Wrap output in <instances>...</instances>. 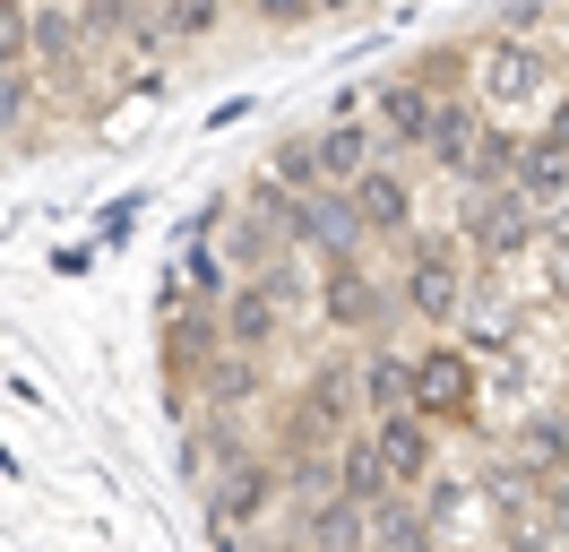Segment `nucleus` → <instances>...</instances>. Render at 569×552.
<instances>
[{
	"mask_svg": "<svg viewBox=\"0 0 569 552\" xmlns=\"http://www.w3.org/2000/svg\"><path fill=\"white\" fill-rule=\"evenodd\" d=\"M406 78L423 87V96H475V43H423Z\"/></svg>",
	"mask_w": 569,
	"mask_h": 552,
	"instance_id": "nucleus-22",
	"label": "nucleus"
},
{
	"mask_svg": "<svg viewBox=\"0 0 569 552\" xmlns=\"http://www.w3.org/2000/svg\"><path fill=\"white\" fill-rule=\"evenodd\" d=\"M475 96H483V112L543 103V96H552V52L527 43V34H492V43L475 52Z\"/></svg>",
	"mask_w": 569,
	"mask_h": 552,
	"instance_id": "nucleus-6",
	"label": "nucleus"
},
{
	"mask_svg": "<svg viewBox=\"0 0 569 552\" xmlns=\"http://www.w3.org/2000/svg\"><path fill=\"white\" fill-rule=\"evenodd\" d=\"M224 9L233 0H156V27H164V43H208L224 27Z\"/></svg>",
	"mask_w": 569,
	"mask_h": 552,
	"instance_id": "nucleus-25",
	"label": "nucleus"
},
{
	"mask_svg": "<svg viewBox=\"0 0 569 552\" xmlns=\"http://www.w3.org/2000/svg\"><path fill=\"white\" fill-rule=\"evenodd\" d=\"M27 112H36V69H0V138L27 130Z\"/></svg>",
	"mask_w": 569,
	"mask_h": 552,
	"instance_id": "nucleus-28",
	"label": "nucleus"
},
{
	"mask_svg": "<svg viewBox=\"0 0 569 552\" xmlns=\"http://www.w3.org/2000/svg\"><path fill=\"white\" fill-rule=\"evenodd\" d=\"M431 112H440V96H423L406 69H389L380 87H371V103H362V121L380 130V156H423V138H431Z\"/></svg>",
	"mask_w": 569,
	"mask_h": 552,
	"instance_id": "nucleus-7",
	"label": "nucleus"
},
{
	"mask_svg": "<svg viewBox=\"0 0 569 552\" xmlns=\"http://www.w3.org/2000/svg\"><path fill=\"white\" fill-rule=\"evenodd\" d=\"M293 535H302V552H362L371 544V510H355L346 492H320V501L293 510Z\"/></svg>",
	"mask_w": 569,
	"mask_h": 552,
	"instance_id": "nucleus-17",
	"label": "nucleus"
},
{
	"mask_svg": "<svg viewBox=\"0 0 569 552\" xmlns=\"http://www.w3.org/2000/svg\"><path fill=\"white\" fill-rule=\"evenodd\" d=\"M78 27H87V52H96V43H139V52L164 43L156 0H78Z\"/></svg>",
	"mask_w": 569,
	"mask_h": 552,
	"instance_id": "nucleus-18",
	"label": "nucleus"
},
{
	"mask_svg": "<svg viewBox=\"0 0 569 552\" xmlns=\"http://www.w3.org/2000/svg\"><path fill=\"white\" fill-rule=\"evenodd\" d=\"M415 414H431L440 432H475L483 423V363L449 337L415 345Z\"/></svg>",
	"mask_w": 569,
	"mask_h": 552,
	"instance_id": "nucleus-3",
	"label": "nucleus"
},
{
	"mask_svg": "<svg viewBox=\"0 0 569 552\" xmlns=\"http://www.w3.org/2000/svg\"><path fill=\"white\" fill-rule=\"evenodd\" d=\"M535 138H543V147H561V156H569V87L552 96V112H543V130H535Z\"/></svg>",
	"mask_w": 569,
	"mask_h": 552,
	"instance_id": "nucleus-33",
	"label": "nucleus"
},
{
	"mask_svg": "<svg viewBox=\"0 0 569 552\" xmlns=\"http://www.w3.org/2000/svg\"><path fill=\"white\" fill-rule=\"evenodd\" d=\"M242 9H250L268 34H302L311 18H320V0H242Z\"/></svg>",
	"mask_w": 569,
	"mask_h": 552,
	"instance_id": "nucleus-29",
	"label": "nucleus"
},
{
	"mask_svg": "<svg viewBox=\"0 0 569 552\" xmlns=\"http://www.w3.org/2000/svg\"><path fill=\"white\" fill-rule=\"evenodd\" d=\"M277 510H284V466L268 448H250V457L208 475V535H242V526H259Z\"/></svg>",
	"mask_w": 569,
	"mask_h": 552,
	"instance_id": "nucleus-5",
	"label": "nucleus"
},
{
	"mask_svg": "<svg viewBox=\"0 0 569 552\" xmlns=\"http://www.w3.org/2000/svg\"><path fill=\"white\" fill-rule=\"evenodd\" d=\"M216 319H224V345H233V354H259V363H277V345L293 337V310H284L268 285H250V276H233V294L216 303Z\"/></svg>",
	"mask_w": 569,
	"mask_h": 552,
	"instance_id": "nucleus-8",
	"label": "nucleus"
},
{
	"mask_svg": "<svg viewBox=\"0 0 569 552\" xmlns=\"http://www.w3.org/2000/svg\"><path fill=\"white\" fill-rule=\"evenodd\" d=\"M27 69H36V78L78 87V69H87V27H78V0H36V18H27Z\"/></svg>",
	"mask_w": 569,
	"mask_h": 552,
	"instance_id": "nucleus-11",
	"label": "nucleus"
},
{
	"mask_svg": "<svg viewBox=\"0 0 569 552\" xmlns=\"http://www.w3.org/2000/svg\"><path fill=\"white\" fill-rule=\"evenodd\" d=\"M311 310H320V328H337V337H355V345H380L406 319L397 310V285L362 250H337V259H320V285H311Z\"/></svg>",
	"mask_w": 569,
	"mask_h": 552,
	"instance_id": "nucleus-2",
	"label": "nucleus"
},
{
	"mask_svg": "<svg viewBox=\"0 0 569 552\" xmlns=\"http://www.w3.org/2000/svg\"><path fill=\"white\" fill-rule=\"evenodd\" d=\"M181 285H190L199 303H224V294H233V268H224V250L190 241V259H181Z\"/></svg>",
	"mask_w": 569,
	"mask_h": 552,
	"instance_id": "nucleus-27",
	"label": "nucleus"
},
{
	"mask_svg": "<svg viewBox=\"0 0 569 552\" xmlns=\"http://www.w3.org/2000/svg\"><path fill=\"white\" fill-rule=\"evenodd\" d=\"M259 172H268L277 190H320V147H311V130H284Z\"/></svg>",
	"mask_w": 569,
	"mask_h": 552,
	"instance_id": "nucleus-24",
	"label": "nucleus"
},
{
	"mask_svg": "<svg viewBox=\"0 0 569 552\" xmlns=\"http://www.w3.org/2000/svg\"><path fill=\"white\" fill-rule=\"evenodd\" d=\"M440 423L431 414H389V423H371V448H380V466H389L397 492H423L431 475H440Z\"/></svg>",
	"mask_w": 569,
	"mask_h": 552,
	"instance_id": "nucleus-10",
	"label": "nucleus"
},
{
	"mask_svg": "<svg viewBox=\"0 0 569 552\" xmlns=\"http://www.w3.org/2000/svg\"><path fill=\"white\" fill-rule=\"evenodd\" d=\"M518 190H527V199H535V216L552 225V216H561V199H569V156H561V147H543V138H527Z\"/></svg>",
	"mask_w": 569,
	"mask_h": 552,
	"instance_id": "nucleus-23",
	"label": "nucleus"
},
{
	"mask_svg": "<svg viewBox=\"0 0 569 552\" xmlns=\"http://www.w3.org/2000/svg\"><path fill=\"white\" fill-rule=\"evenodd\" d=\"M337 492H346L355 510H380V501L397 492V483H389V466H380V448H371V423L337 441Z\"/></svg>",
	"mask_w": 569,
	"mask_h": 552,
	"instance_id": "nucleus-20",
	"label": "nucleus"
},
{
	"mask_svg": "<svg viewBox=\"0 0 569 552\" xmlns=\"http://www.w3.org/2000/svg\"><path fill=\"white\" fill-rule=\"evenodd\" d=\"M250 285H268V294H277V303L293 310V319H302V310H311V285H320V276H311V259H302V250H277V259L250 276Z\"/></svg>",
	"mask_w": 569,
	"mask_h": 552,
	"instance_id": "nucleus-26",
	"label": "nucleus"
},
{
	"mask_svg": "<svg viewBox=\"0 0 569 552\" xmlns=\"http://www.w3.org/2000/svg\"><path fill=\"white\" fill-rule=\"evenodd\" d=\"M277 397V372L259 363V354H216L208 372H199V414H242V406H268Z\"/></svg>",
	"mask_w": 569,
	"mask_h": 552,
	"instance_id": "nucleus-13",
	"label": "nucleus"
},
{
	"mask_svg": "<svg viewBox=\"0 0 569 552\" xmlns=\"http://www.w3.org/2000/svg\"><path fill=\"white\" fill-rule=\"evenodd\" d=\"M475 138H483V96H440L431 138H423V165L449 172V181H466V165H475Z\"/></svg>",
	"mask_w": 569,
	"mask_h": 552,
	"instance_id": "nucleus-15",
	"label": "nucleus"
},
{
	"mask_svg": "<svg viewBox=\"0 0 569 552\" xmlns=\"http://www.w3.org/2000/svg\"><path fill=\"white\" fill-rule=\"evenodd\" d=\"M458 241H466V259L500 268V259H518V250H535V241H543V216H535V199L518 190V181H492V190H466Z\"/></svg>",
	"mask_w": 569,
	"mask_h": 552,
	"instance_id": "nucleus-4",
	"label": "nucleus"
},
{
	"mask_svg": "<svg viewBox=\"0 0 569 552\" xmlns=\"http://www.w3.org/2000/svg\"><path fill=\"white\" fill-rule=\"evenodd\" d=\"M543 518H552V544L569 552V475H552V483H543Z\"/></svg>",
	"mask_w": 569,
	"mask_h": 552,
	"instance_id": "nucleus-32",
	"label": "nucleus"
},
{
	"mask_svg": "<svg viewBox=\"0 0 569 552\" xmlns=\"http://www.w3.org/2000/svg\"><path fill=\"white\" fill-rule=\"evenodd\" d=\"M362 552H440V526H431L423 492H389V501L371 510V544Z\"/></svg>",
	"mask_w": 569,
	"mask_h": 552,
	"instance_id": "nucleus-19",
	"label": "nucleus"
},
{
	"mask_svg": "<svg viewBox=\"0 0 569 552\" xmlns=\"http://www.w3.org/2000/svg\"><path fill=\"white\" fill-rule=\"evenodd\" d=\"M311 147H320V181H328V190H346V181H362V172L380 165V130L362 121V103H355V112H337L328 130H311Z\"/></svg>",
	"mask_w": 569,
	"mask_h": 552,
	"instance_id": "nucleus-16",
	"label": "nucleus"
},
{
	"mask_svg": "<svg viewBox=\"0 0 569 552\" xmlns=\"http://www.w3.org/2000/svg\"><path fill=\"white\" fill-rule=\"evenodd\" d=\"M466 276H475V259H466V241L458 234H406V259H397V310L406 319H423L431 337L440 328H458V310H466Z\"/></svg>",
	"mask_w": 569,
	"mask_h": 552,
	"instance_id": "nucleus-1",
	"label": "nucleus"
},
{
	"mask_svg": "<svg viewBox=\"0 0 569 552\" xmlns=\"http://www.w3.org/2000/svg\"><path fill=\"white\" fill-rule=\"evenodd\" d=\"M27 18L36 0H0V69H27Z\"/></svg>",
	"mask_w": 569,
	"mask_h": 552,
	"instance_id": "nucleus-30",
	"label": "nucleus"
},
{
	"mask_svg": "<svg viewBox=\"0 0 569 552\" xmlns=\"http://www.w3.org/2000/svg\"><path fill=\"white\" fill-rule=\"evenodd\" d=\"M355 388H362V423H389V414H415V354H397L389 337L355 354Z\"/></svg>",
	"mask_w": 569,
	"mask_h": 552,
	"instance_id": "nucleus-12",
	"label": "nucleus"
},
{
	"mask_svg": "<svg viewBox=\"0 0 569 552\" xmlns=\"http://www.w3.org/2000/svg\"><path fill=\"white\" fill-rule=\"evenodd\" d=\"M346 199H355V216H362V241H406L415 234V172L397 165V156H380L362 181H346Z\"/></svg>",
	"mask_w": 569,
	"mask_h": 552,
	"instance_id": "nucleus-9",
	"label": "nucleus"
},
{
	"mask_svg": "<svg viewBox=\"0 0 569 552\" xmlns=\"http://www.w3.org/2000/svg\"><path fill=\"white\" fill-rule=\"evenodd\" d=\"M527 165V130H509L500 112H483V138H475V165H466V190H492V181H518Z\"/></svg>",
	"mask_w": 569,
	"mask_h": 552,
	"instance_id": "nucleus-21",
	"label": "nucleus"
},
{
	"mask_svg": "<svg viewBox=\"0 0 569 552\" xmlns=\"http://www.w3.org/2000/svg\"><path fill=\"white\" fill-rule=\"evenodd\" d=\"M561 414H569V397H561Z\"/></svg>",
	"mask_w": 569,
	"mask_h": 552,
	"instance_id": "nucleus-35",
	"label": "nucleus"
},
{
	"mask_svg": "<svg viewBox=\"0 0 569 552\" xmlns=\"http://www.w3.org/2000/svg\"><path fill=\"white\" fill-rule=\"evenodd\" d=\"M543 294L569 303V225H543Z\"/></svg>",
	"mask_w": 569,
	"mask_h": 552,
	"instance_id": "nucleus-31",
	"label": "nucleus"
},
{
	"mask_svg": "<svg viewBox=\"0 0 569 552\" xmlns=\"http://www.w3.org/2000/svg\"><path fill=\"white\" fill-rule=\"evenodd\" d=\"M346 9H355V0H320V18H346Z\"/></svg>",
	"mask_w": 569,
	"mask_h": 552,
	"instance_id": "nucleus-34",
	"label": "nucleus"
},
{
	"mask_svg": "<svg viewBox=\"0 0 569 552\" xmlns=\"http://www.w3.org/2000/svg\"><path fill=\"white\" fill-rule=\"evenodd\" d=\"M440 552H449V544H440Z\"/></svg>",
	"mask_w": 569,
	"mask_h": 552,
	"instance_id": "nucleus-36",
	"label": "nucleus"
},
{
	"mask_svg": "<svg viewBox=\"0 0 569 552\" xmlns=\"http://www.w3.org/2000/svg\"><path fill=\"white\" fill-rule=\"evenodd\" d=\"M518 475H535V483H552V475H569V414L561 406H543V414H518L509 423V448H500Z\"/></svg>",
	"mask_w": 569,
	"mask_h": 552,
	"instance_id": "nucleus-14",
	"label": "nucleus"
}]
</instances>
